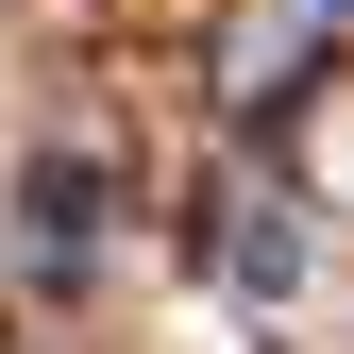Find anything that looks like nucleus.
<instances>
[{
    "mask_svg": "<svg viewBox=\"0 0 354 354\" xmlns=\"http://www.w3.org/2000/svg\"><path fill=\"white\" fill-rule=\"evenodd\" d=\"M219 287H253V304H287V287H304V236H287V203H236V219H219Z\"/></svg>",
    "mask_w": 354,
    "mask_h": 354,
    "instance_id": "f257e3e1",
    "label": "nucleus"
}]
</instances>
